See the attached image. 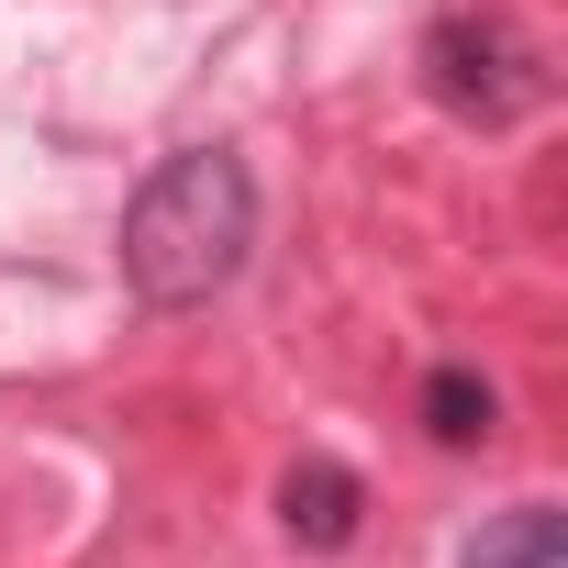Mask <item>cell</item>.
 <instances>
[{
	"label": "cell",
	"instance_id": "6da1fadb",
	"mask_svg": "<svg viewBox=\"0 0 568 568\" xmlns=\"http://www.w3.org/2000/svg\"><path fill=\"white\" fill-rule=\"evenodd\" d=\"M123 291L145 313H201L223 302L245 256H256V168L234 145H179L145 168V190L123 201Z\"/></svg>",
	"mask_w": 568,
	"mask_h": 568
},
{
	"label": "cell",
	"instance_id": "7a4b0ae2",
	"mask_svg": "<svg viewBox=\"0 0 568 568\" xmlns=\"http://www.w3.org/2000/svg\"><path fill=\"white\" fill-rule=\"evenodd\" d=\"M424 101L446 123H479V134H513L535 101H546V68L535 45L501 23V12H446L424 34Z\"/></svg>",
	"mask_w": 568,
	"mask_h": 568
},
{
	"label": "cell",
	"instance_id": "3957f363",
	"mask_svg": "<svg viewBox=\"0 0 568 568\" xmlns=\"http://www.w3.org/2000/svg\"><path fill=\"white\" fill-rule=\"evenodd\" d=\"M357 524H368V479L346 468V457H291V479H278V535L291 546H313V557H335V546H357Z\"/></svg>",
	"mask_w": 568,
	"mask_h": 568
},
{
	"label": "cell",
	"instance_id": "277c9868",
	"mask_svg": "<svg viewBox=\"0 0 568 568\" xmlns=\"http://www.w3.org/2000/svg\"><path fill=\"white\" fill-rule=\"evenodd\" d=\"M413 424H424V446L468 457V446H490V435H501V390H490L468 357H446V368H424V390H413Z\"/></svg>",
	"mask_w": 568,
	"mask_h": 568
},
{
	"label": "cell",
	"instance_id": "5b68a950",
	"mask_svg": "<svg viewBox=\"0 0 568 568\" xmlns=\"http://www.w3.org/2000/svg\"><path fill=\"white\" fill-rule=\"evenodd\" d=\"M557 557H568V513L557 501H513V513H490L457 546V568H557Z\"/></svg>",
	"mask_w": 568,
	"mask_h": 568
}]
</instances>
